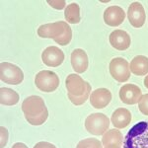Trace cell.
<instances>
[{
	"label": "cell",
	"mask_w": 148,
	"mask_h": 148,
	"mask_svg": "<svg viewBox=\"0 0 148 148\" xmlns=\"http://www.w3.org/2000/svg\"><path fill=\"white\" fill-rule=\"evenodd\" d=\"M22 111L26 121L32 125H42L49 118V111L44 99L40 96H30L22 103Z\"/></svg>",
	"instance_id": "6da1fadb"
},
{
	"label": "cell",
	"mask_w": 148,
	"mask_h": 148,
	"mask_svg": "<svg viewBox=\"0 0 148 148\" xmlns=\"http://www.w3.org/2000/svg\"><path fill=\"white\" fill-rule=\"evenodd\" d=\"M65 86L69 101L75 106L84 104L92 93L91 85L78 74H69L66 77Z\"/></svg>",
	"instance_id": "7a4b0ae2"
},
{
	"label": "cell",
	"mask_w": 148,
	"mask_h": 148,
	"mask_svg": "<svg viewBox=\"0 0 148 148\" xmlns=\"http://www.w3.org/2000/svg\"><path fill=\"white\" fill-rule=\"evenodd\" d=\"M38 35L44 39H53L59 46H67L72 40V31L69 24L62 21L40 26Z\"/></svg>",
	"instance_id": "3957f363"
},
{
	"label": "cell",
	"mask_w": 148,
	"mask_h": 148,
	"mask_svg": "<svg viewBox=\"0 0 148 148\" xmlns=\"http://www.w3.org/2000/svg\"><path fill=\"white\" fill-rule=\"evenodd\" d=\"M123 148H148V121L137 123L128 130Z\"/></svg>",
	"instance_id": "277c9868"
},
{
	"label": "cell",
	"mask_w": 148,
	"mask_h": 148,
	"mask_svg": "<svg viewBox=\"0 0 148 148\" xmlns=\"http://www.w3.org/2000/svg\"><path fill=\"white\" fill-rule=\"evenodd\" d=\"M110 120L104 114H91L85 120V127L89 133L93 135H104L109 130Z\"/></svg>",
	"instance_id": "5b68a950"
},
{
	"label": "cell",
	"mask_w": 148,
	"mask_h": 148,
	"mask_svg": "<svg viewBox=\"0 0 148 148\" xmlns=\"http://www.w3.org/2000/svg\"><path fill=\"white\" fill-rule=\"evenodd\" d=\"M35 84L40 91L51 93L56 90L59 86V78L53 71L42 70L36 75Z\"/></svg>",
	"instance_id": "8992f818"
},
{
	"label": "cell",
	"mask_w": 148,
	"mask_h": 148,
	"mask_svg": "<svg viewBox=\"0 0 148 148\" xmlns=\"http://www.w3.org/2000/svg\"><path fill=\"white\" fill-rule=\"evenodd\" d=\"M109 69L112 77L118 82H126L130 78V63L123 57H116L112 59L109 65Z\"/></svg>",
	"instance_id": "52a82bcc"
},
{
	"label": "cell",
	"mask_w": 148,
	"mask_h": 148,
	"mask_svg": "<svg viewBox=\"0 0 148 148\" xmlns=\"http://www.w3.org/2000/svg\"><path fill=\"white\" fill-rule=\"evenodd\" d=\"M0 79L7 84L19 85L24 80V73L15 64L2 62L0 64Z\"/></svg>",
	"instance_id": "ba28073f"
},
{
	"label": "cell",
	"mask_w": 148,
	"mask_h": 148,
	"mask_svg": "<svg viewBox=\"0 0 148 148\" xmlns=\"http://www.w3.org/2000/svg\"><path fill=\"white\" fill-rule=\"evenodd\" d=\"M142 97V92L137 85L126 84L123 85L120 90L121 101L127 105L138 104Z\"/></svg>",
	"instance_id": "9c48e42d"
},
{
	"label": "cell",
	"mask_w": 148,
	"mask_h": 148,
	"mask_svg": "<svg viewBox=\"0 0 148 148\" xmlns=\"http://www.w3.org/2000/svg\"><path fill=\"white\" fill-rule=\"evenodd\" d=\"M42 62L49 67H57L64 60V53L59 47H49L42 53Z\"/></svg>",
	"instance_id": "30bf717a"
},
{
	"label": "cell",
	"mask_w": 148,
	"mask_h": 148,
	"mask_svg": "<svg viewBox=\"0 0 148 148\" xmlns=\"http://www.w3.org/2000/svg\"><path fill=\"white\" fill-rule=\"evenodd\" d=\"M127 17L130 25L134 28H141L145 23V11L142 4L139 2L131 3L127 10Z\"/></svg>",
	"instance_id": "8fae6325"
},
{
	"label": "cell",
	"mask_w": 148,
	"mask_h": 148,
	"mask_svg": "<svg viewBox=\"0 0 148 148\" xmlns=\"http://www.w3.org/2000/svg\"><path fill=\"white\" fill-rule=\"evenodd\" d=\"M125 19V13L120 6H110L104 12V22L111 27H118Z\"/></svg>",
	"instance_id": "7c38bea8"
},
{
	"label": "cell",
	"mask_w": 148,
	"mask_h": 148,
	"mask_svg": "<svg viewBox=\"0 0 148 148\" xmlns=\"http://www.w3.org/2000/svg\"><path fill=\"white\" fill-rule=\"evenodd\" d=\"M112 101V93L107 88H98L90 95V104L95 109H104Z\"/></svg>",
	"instance_id": "4fadbf2b"
},
{
	"label": "cell",
	"mask_w": 148,
	"mask_h": 148,
	"mask_svg": "<svg viewBox=\"0 0 148 148\" xmlns=\"http://www.w3.org/2000/svg\"><path fill=\"white\" fill-rule=\"evenodd\" d=\"M110 44L118 51H125L130 47L131 39L130 35L123 30H114L110 35Z\"/></svg>",
	"instance_id": "5bb4252c"
},
{
	"label": "cell",
	"mask_w": 148,
	"mask_h": 148,
	"mask_svg": "<svg viewBox=\"0 0 148 148\" xmlns=\"http://www.w3.org/2000/svg\"><path fill=\"white\" fill-rule=\"evenodd\" d=\"M71 65L77 73H84L88 68V56L85 51L76 49L71 52Z\"/></svg>",
	"instance_id": "9a60e30c"
},
{
	"label": "cell",
	"mask_w": 148,
	"mask_h": 148,
	"mask_svg": "<svg viewBox=\"0 0 148 148\" xmlns=\"http://www.w3.org/2000/svg\"><path fill=\"white\" fill-rule=\"evenodd\" d=\"M111 121L116 128H125L131 121V114L127 109L119 108L112 114Z\"/></svg>",
	"instance_id": "2e32d148"
},
{
	"label": "cell",
	"mask_w": 148,
	"mask_h": 148,
	"mask_svg": "<svg viewBox=\"0 0 148 148\" xmlns=\"http://www.w3.org/2000/svg\"><path fill=\"white\" fill-rule=\"evenodd\" d=\"M130 72L137 76H144L148 73V57L137 56L131 60L130 64Z\"/></svg>",
	"instance_id": "e0dca14e"
},
{
	"label": "cell",
	"mask_w": 148,
	"mask_h": 148,
	"mask_svg": "<svg viewBox=\"0 0 148 148\" xmlns=\"http://www.w3.org/2000/svg\"><path fill=\"white\" fill-rule=\"evenodd\" d=\"M19 102V95L10 88L2 87L0 89V103L5 106H13Z\"/></svg>",
	"instance_id": "ac0fdd59"
},
{
	"label": "cell",
	"mask_w": 148,
	"mask_h": 148,
	"mask_svg": "<svg viewBox=\"0 0 148 148\" xmlns=\"http://www.w3.org/2000/svg\"><path fill=\"white\" fill-rule=\"evenodd\" d=\"M65 20L70 24H78L80 22V7L77 3H71L66 6L64 11Z\"/></svg>",
	"instance_id": "d6986e66"
},
{
	"label": "cell",
	"mask_w": 148,
	"mask_h": 148,
	"mask_svg": "<svg viewBox=\"0 0 148 148\" xmlns=\"http://www.w3.org/2000/svg\"><path fill=\"white\" fill-rule=\"evenodd\" d=\"M110 143H116V144L123 145V135L119 130H109L102 138V144L103 146Z\"/></svg>",
	"instance_id": "ffe728a7"
},
{
	"label": "cell",
	"mask_w": 148,
	"mask_h": 148,
	"mask_svg": "<svg viewBox=\"0 0 148 148\" xmlns=\"http://www.w3.org/2000/svg\"><path fill=\"white\" fill-rule=\"evenodd\" d=\"M76 148H104L100 140L96 138H86L79 141Z\"/></svg>",
	"instance_id": "44dd1931"
},
{
	"label": "cell",
	"mask_w": 148,
	"mask_h": 148,
	"mask_svg": "<svg viewBox=\"0 0 148 148\" xmlns=\"http://www.w3.org/2000/svg\"><path fill=\"white\" fill-rule=\"evenodd\" d=\"M138 109L143 114L148 116V94L142 95L141 99L138 103Z\"/></svg>",
	"instance_id": "7402d4cb"
},
{
	"label": "cell",
	"mask_w": 148,
	"mask_h": 148,
	"mask_svg": "<svg viewBox=\"0 0 148 148\" xmlns=\"http://www.w3.org/2000/svg\"><path fill=\"white\" fill-rule=\"evenodd\" d=\"M0 140H1V145H0V148H4L5 145L7 144V141H8V130H6L4 126H1L0 127Z\"/></svg>",
	"instance_id": "603a6c76"
},
{
	"label": "cell",
	"mask_w": 148,
	"mask_h": 148,
	"mask_svg": "<svg viewBox=\"0 0 148 148\" xmlns=\"http://www.w3.org/2000/svg\"><path fill=\"white\" fill-rule=\"evenodd\" d=\"M47 3L51 5L52 8L58 9V10H61L65 7L66 2L64 0H53V1H47Z\"/></svg>",
	"instance_id": "cb8c5ba5"
},
{
	"label": "cell",
	"mask_w": 148,
	"mask_h": 148,
	"mask_svg": "<svg viewBox=\"0 0 148 148\" xmlns=\"http://www.w3.org/2000/svg\"><path fill=\"white\" fill-rule=\"evenodd\" d=\"M34 148H56L54 146L53 144L49 142H46V141H42V142H39L35 145Z\"/></svg>",
	"instance_id": "d4e9b609"
},
{
	"label": "cell",
	"mask_w": 148,
	"mask_h": 148,
	"mask_svg": "<svg viewBox=\"0 0 148 148\" xmlns=\"http://www.w3.org/2000/svg\"><path fill=\"white\" fill-rule=\"evenodd\" d=\"M123 145L121 144H116V143H110V144L104 145V148H121Z\"/></svg>",
	"instance_id": "484cf974"
},
{
	"label": "cell",
	"mask_w": 148,
	"mask_h": 148,
	"mask_svg": "<svg viewBox=\"0 0 148 148\" xmlns=\"http://www.w3.org/2000/svg\"><path fill=\"white\" fill-rule=\"evenodd\" d=\"M11 148H28V146L22 142H17V143H15V144L12 145Z\"/></svg>",
	"instance_id": "4316f807"
},
{
	"label": "cell",
	"mask_w": 148,
	"mask_h": 148,
	"mask_svg": "<svg viewBox=\"0 0 148 148\" xmlns=\"http://www.w3.org/2000/svg\"><path fill=\"white\" fill-rule=\"evenodd\" d=\"M144 86L148 89V75L144 78Z\"/></svg>",
	"instance_id": "83f0119b"
}]
</instances>
